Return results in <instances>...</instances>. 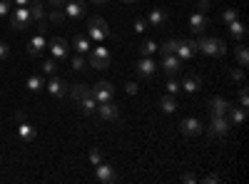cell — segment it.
Returning a JSON list of instances; mask_svg holds the SVG:
<instances>
[{
	"mask_svg": "<svg viewBox=\"0 0 249 184\" xmlns=\"http://www.w3.org/2000/svg\"><path fill=\"white\" fill-rule=\"evenodd\" d=\"M197 50L204 52V55H217V57L227 55V45H224V40H219V37H202V40H197Z\"/></svg>",
	"mask_w": 249,
	"mask_h": 184,
	"instance_id": "1",
	"label": "cell"
},
{
	"mask_svg": "<svg viewBox=\"0 0 249 184\" xmlns=\"http://www.w3.org/2000/svg\"><path fill=\"white\" fill-rule=\"evenodd\" d=\"M90 67L95 70H107L112 65V55L107 48H90V57H88Z\"/></svg>",
	"mask_w": 249,
	"mask_h": 184,
	"instance_id": "2",
	"label": "cell"
},
{
	"mask_svg": "<svg viewBox=\"0 0 249 184\" xmlns=\"http://www.w3.org/2000/svg\"><path fill=\"white\" fill-rule=\"evenodd\" d=\"M88 35H90V40H95V43H102V40L112 37L107 23H105L102 17H90V23H88Z\"/></svg>",
	"mask_w": 249,
	"mask_h": 184,
	"instance_id": "3",
	"label": "cell"
},
{
	"mask_svg": "<svg viewBox=\"0 0 249 184\" xmlns=\"http://www.w3.org/2000/svg\"><path fill=\"white\" fill-rule=\"evenodd\" d=\"M8 15H10V25H13V30H28L30 23H33V15H30V8H28V5L15 8V10L8 13Z\"/></svg>",
	"mask_w": 249,
	"mask_h": 184,
	"instance_id": "4",
	"label": "cell"
},
{
	"mask_svg": "<svg viewBox=\"0 0 249 184\" xmlns=\"http://www.w3.org/2000/svg\"><path fill=\"white\" fill-rule=\"evenodd\" d=\"M90 92H92V97H95L97 105H102V102H112V97H115V87L107 83V80H100V83H95V87H90Z\"/></svg>",
	"mask_w": 249,
	"mask_h": 184,
	"instance_id": "5",
	"label": "cell"
},
{
	"mask_svg": "<svg viewBox=\"0 0 249 184\" xmlns=\"http://www.w3.org/2000/svg\"><path fill=\"white\" fill-rule=\"evenodd\" d=\"M230 130H232V125L227 119V115H212V125L207 127V134L214 139V137H224Z\"/></svg>",
	"mask_w": 249,
	"mask_h": 184,
	"instance_id": "6",
	"label": "cell"
},
{
	"mask_svg": "<svg viewBox=\"0 0 249 184\" xmlns=\"http://www.w3.org/2000/svg\"><path fill=\"white\" fill-rule=\"evenodd\" d=\"M135 70H137V75H140V77L152 80V77L157 75V63H155L152 57H140L137 63H135Z\"/></svg>",
	"mask_w": 249,
	"mask_h": 184,
	"instance_id": "7",
	"label": "cell"
},
{
	"mask_svg": "<svg viewBox=\"0 0 249 184\" xmlns=\"http://www.w3.org/2000/svg\"><path fill=\"white\" fill-rule=\"evenodd\" d=\"M48 48H50V52H53V57L57 60H68V55H70V48H68V40H62V37H53V40H48Z\"/></svg>",
	"mask_w": 249,
	"mask_h": 184,
	"instance_id": "8",
	"label": "cell"
},
{
	"mask_svg": "<svg viewBox=\"0 0 249 184\" xmlns=\"http://www.w3.org/2000/svg\"><path fill=\"white\" fill-rule=\"evenodd\" d=\"M195 52H197V40H179V45H177V57L182 60H192L195 57Z\"/></svg>",
	"mask_w": 249,
	"mask_h": 184,
	"instance_id": "9",
	"label": "cell"
},
{
	"mask_svg": "<svg viewBox=\"0 0 249 184\" xmlns=\"http://www.w3.org/2000/svg\"><path fill=\"white\" fill-rule=\"evenodd\" d=\"M97 117L105 119V122H117L120 119V110L112 105V102H102V105H97Z\"/></svg>",
	"mask_w": 249,
	"mask_h": 184,
	"instance_id": "10",
	"label": "cell"
},
{
	"mask_svg": "<svg viewBox=\"0 0 249 184\" xmlns=\"http://www.w3.org/2000/svg\"><path fill=\"white\" fill-rule=\"evenodd\" d=\"M95 177H97V182H102V184H112V182L117 179L115 167L105 165V162H100V165H95Z\"/></svg>",
	"mask_w": 249,
	"mask_h": 184,
	"instance_id": "11",
	"label": "cell"
},
{
	"mask_svg": "<svg viewBox=\"0 0 249 184\" xmlns=\"http://www.w3.org/2000/svg\"><path fill=\"white\" fill-rule=\"evenodd\" d=\"M179 132H182L184 137H195V134L202 132V122H199L197 117H184L182 125H179Z\"/></svg>",
	"mask_w": 249,
	"mask_h": 184,
	"instance_id": "12",
	"label": "cell"
},
{
	"mask_svg": "<svg viewBox=\"0 0 249 184\" xmlns=\"http://www.w3.org/2000/svg\"><path fill=\"white\" fill-rule=\"evenodd\" d=\"M45 48H48V40H45L43 33H40V35H35L30 43H28V55H30V57H40Z\"/></svg>",
	"mask_w": 249,
	"mask_h": 184,
	"instance_id": "13",
	"label": "cell"
},
{
	"mask_svg": "<svg viewBox=\"0 0 249 184\" xmlns=\"http://www.w3.org/2000/svg\"><path fill=\"white\" fill-rule=\"evenodd\" d=\"M162 70L167 72L170 77H175V75L182 70V60H179L177 55H164V57H162Z\"/></svg>",
	"mask_w": 249,
	"mask_h": 184,
	"instance_id": "14",
	"label": "cell"
},
{
	"mask_svg": "<svg viewBox=\"0 0 249 184\" xmlns=\"http://www.w3.org/2000/svg\"><path fill=\"white\" fill-rule=\"evenodd\" d=\"M207 28H210V17H207L204 13H192L190 15V30L192 33H204Z\"/></svg>",
	"mask_w": 249,
	"mask_h": 184,
	"instance_id": "15",
	"label": "cell"
},
{
	"mask_svg": "<svg viewBox=\"0 0 249 184\" xmlns=\"http://www.w3.org/2000/svg\"><path fill=\"white\" fill-rule=\"evenodd\" d=\"M45 87L53 97H65L68 95V85H65V80H60V77H50Z\"/></svg>",
	"mask_w": 249,
	"mask_h": 184,
	"instance_id": "16",
	"label": "cell"
},
{
	"mask_svg": "<svg viewBox=\"0 0 249 184\" xmlns=\"http://www.w3.org/2000/svg\"><path fill=\"white\" fill-rule=\"evenodd\" d=\"M62 10H65V15H68V17H82L88 8H85V3H82V0H70V3L65 0Z\"/></svg>",
	"mask_w": 249,
	"mask_h": 184,
	"instance_id": "17",
	"label": "cell"
},
{
	"mask_svg": "<svg viewBox=\"0 0 249 184\" xmlns=\"http://www.w3.org/2000/svg\"><path fill=\"white\" fill-rule=\"evenodd\" d=\"M147 25H152V28H164V25H167V13H164L162 8H152L150 15H147Z\"/></svg>",
	"mask_w": 249,
	"mask_h": 184,
	"instance_id": "18",
	"label": "cell"
},
{
	"mask_svg": "<svg viewBox=\"0 0 249 184\" xmlns=\"http://www.w3.org/2000/svg\"><path fill=\"white\" fill-rule=\"evenodd\" d=\"M227 119H230V125H232V127H239V125H244V119H247V110L232 105L230 112H227Z\"/></svg>",
	"mask_w": 249,
	"mask_h": 184,
	"instance_id": "19",
	"label": "cell"
},
{
	"mask_svg": "<svg viewBox=\"0 0 249 184\" xmlns=\"http://www.w3.org/2000/svg\"><path fill=\"white\" fill-rule=\"evenodd\" d=\"M210 107H212V115H227L232 107V102L230 100H224V97H212L210 100Z\"/></svg>",
	"mask_w": 249,
	"mask_h": 184,
	"instance_id": "20",
	"label": "cell"
},
{
	"mask_svg": "<svg viewBox=\"0 0 249 184\" xmlns=\"http://www.w3.org/2000/svg\"><path fill=\"white\" fill-rule=\"evenodd\" d=\"M68 95H70L75 102H80L85 95H90V87H88L85 83H75V85H70V87H68Z\"/></svg>",
	"mask_w": 249,
	"mask_h": 184,
	"instance_id": "21",
	"label": "cell"
},
{
	"mask_svg": "<svg viewBox=\"0 0 249 184\" xmlns=\"http://www.w3.org/2000/svg\"><path fill=\"white\" fill-rule=\"evenodd\" d=\"M160 107H162V112H164V115H172V112H177V107H179V105H177V97L167 92V95H164V97L160 100Z\"/></svg>",
	"mask_w": 249,
	"mask_h": 184,
	"instance_id": "22",
	"label": "cell"
},
{
	"mask_svg": "<svg viewBox=\"0 0 249 184\" xmlns=\"http://www.w3.org/2000/svg\"><path fill=\"white\" fill-rule=\"evenodd\" d=\"M182 90L184 92H190V95H195V92H199L202 90V77H197V75H190L182 83Z\"/></svg>",
	"mask_w": 249,
	"mask_h": 184,
	"instance_id": "23",
	"label": "cell"
},
{
	"mask_svg": "<svg viewBox=\"0 0 249 184\" xmlns=\"http://www.w3.org/2000/svg\"><path fill=\"white\" fill-rule=\"evenodd\" d=\"M28 8H30V15H33V20H37V23H43V20H45V5L40 3V0H30V3H28Z\"/></svg>",
	"mask_w": 249,
	"mask_h": 184,
	"instance_id": "24",
	"label": "cell"
},
{
	"mask_svg": "<svg viewBox=\"0 0 249 184\" xmlns=\"http://www.w3.org/2000/svg\"><path fill=\"white\" fill-rule=\"evenodd\" d=\"M227 28H230V33H232V37H234V40H244V37H247V25L242 23L239 17L234 20V23H230Z\"/></svg>",
	"mask_w": 249,
	"mask_h": 184,
	"instance_id": "25",
	"label": "cell"
},
{
	"mask_svg": "<svg viewBox=\"0 0 249 184\" xmlns=\"http://www.w3.org/2000/svg\"><path fill=\"white\" fill-rule=\"evenodd\" d=\"M18 134H20V139H23V142H33L37 132H35V127H33V125H28V122H20Z\"/></svg>",
	"mask_w": 249,
	"mask_h": 184,
	"instance_id": "26",
	"label": "cell"
},
{
	"mask_svg": "<svg viewBox=\"0 0 249 184\" xmlns=\"http://www.w3.org/2000/svg\"><path fill=\"white\" fill-rule=\"evenodd\" d=\"M77 105H80V110H82V112H85V115H92V112L97 110V102H95V97H92V92H90V95H85V97H82V100L77 102Z\"/></svg>",
	"mask_w": 249,
	"mask_h": 184,
	"instance_id": "27",
	"label": "cell"
},
{
	"mask_svg": "<svg viewBox=\"0 0 249 184\" xmlns=\"http://www.w3.org/2000/svg\"><path fill=\"white\" fill-rule=\"evenodd\" d=\"M72 45H75V50H77L80 55H85V52H90V40H88L85 35H75V40H72Z\"/></svg>",
	"mask_w": 249,
	"mask_h": 184,
	"instance_id": "28",
	"label": "cell"
},
{
	"mask_svg": "<svg viewBox=\"0 0 249 184\" xmlns=\"http://www.w3.org/2000/svg\"><path fill=\"white\" fill-rule=\"evenodd\" d=\"M157 48H160V45L155 43V40H144V43L140 45V55H142V57H152V55L157 52Z\"/></svg>",
	"mask_w": 249,
	"mask_h": 184,
	"instance_id": "29",
	"label": "cell"
},
{
	"mask_svg": "<svg viewBox=\"0 0 249 184\" xmlns=\"http://www.w3.org/2000/svg\"><path fill=\"white\" fill-rule=\"evenodd\" d=\"M25 85H28V90H30V92H37V90H43V87H45V80L40 77V75H30Z\"/></svg>",
	"mask_w": 249,
	"mask_h": 184,
	"instance_id": "30",
	"label": "cell"
},
{
	"mask_svg": "<svg viewBox=\"0 0 249 184\" xmlns=\"http://www.w3.org/2000/svg\"><path fill=\"white\" fill-rule=\"evenodd\" d=\"M177 45H179V37H175V40H167L162 48H157V50H162V55H175L177 52Z\"/></svg>",
	"mask_w": 249,
	"mask_h": 184,
	"instance_id": "31",
	"label": "cell"
},
{
	"mask_svg": "<svg viewBox=\"0 0 249 184\" xmlns=\"http://www.w3.org/2000/svg\"><path fill=\"white\" fill-rule=\"evenodd\" d=\"M237 63H239V67H247L249 65V50H247V45H239L237 48Z\"/></svg>",
	"mask_w": 249,
	"mask_h": 184,
	"instance_id": "32",
	"label": "cell"
},
{
	"mask_svg": "<svg viewBox=\"0 0 249 184\" xmlns=\"http://www.w3.org/2000/svg\"><path fill=\"white\" fill-rule=\"evenodd\" d=\"M237 17H239V10H237V8H227V10L222 13V23L230 25V23H234Z\"/></svg>",
	"mask_w": 249,
	"mask_h": 184,
	"instance_id": "33",
	"label": "cell"
},
{
	"mask_svg": "<svg viewBox=\"0 0 249 184\" xmlns=\"http://www.w3.org/2000/svg\"><path fill=\"white\" fill-rule=\"evenodd\" d=\"M65 17L68 15H65V10H62V8H53L50 10V23H57L60 25V23H65Z\"/></svg>",
	"mask_w": 249,
	"mask_h": 184,
	"instance_id": "34",
	"label": "cell"
},
{
	"mask_svg": "<svg viewBox=\"0 0 249 184\" xmlns=\"http://www.w3.org/2000/svg\"><path fill=\"white\" fill-rule=\"evenodd\" d=\"M88 157H90V162H92V165H100V162H105V157H102V150H97V147H92Z\"/></svg>",
	"mask_w": 249,
	"mask_h": 184,
	"instance_id": "35",
	"label": "cell"
},
{
	"mask_svg": "<svg viewBox=\"0 0 249 184\" xmlns=\"http://www.w3.org/2000/svg\"><path fill=\"white\" fill-rule=\"evenodd\" d=\"M55 70H57V60H55V57H50V60H45V63H43V72L53 75Z\"/></svg>",
	"mask_w": 249,
	"mask_h": 184,
	"instance_id": "36",
	"label": "cell"
},
{
	"mask_svg": "<svg viewBox=\"0 0 249 184\" xmlns=\"http://www.w3.org/2000/svg\"><path fill=\"white\" fill-rule=\"evenodd\" d=\"M70 65H72V70H85V57L77 52V55L72 57V63H70Z\"/></svg>",
	"mask_w": 249,
	"mask_h": 184,
	"instance_id": "37",
	"label": "cell"
},
{
	"mask_svg": "<svg viewBox=\"0 0 249 184\" xmlns=\"http://www.w3.org/2000/svg\"><path fill=\"white\" fill-rule=\"evenodd\" d=\"M179 90H182V85L177 83L175 77H170V80H167V92H170V95H177Z\"/></svg>",
	"mask_w": 249,
	"mask_h": 184,
	"instance_id": "38",
	"label": "cell"
},
{
	"mask_svg": "<svg viewBox=\"0 0 249 184\" xmlns=\"http://www.w3.org/2000/svg\"><path fill=\"white\" fill-rule=\"evenodd\" d=\"M144 30H147V20L137 17V20H135V33H144Z\"/></svg>",
	"mask_w": 249,
	"mask_h": 184,
	"instance_id": "39",
	"label": "cell"
},
{
	"mask_svg": "<svg viewBox=\"0 0 249 184\" xmlns=\"http://www.w3.org/2000/svg\"><path fill=\"white\" fill-rule=\"evenodd\" d=\"M230 77L234 80V83L244 85V70H232V72H230Z\"/></svg>",
	"mask_w": 249,
	"mask_h": 184,
	"instance_id": "40",
	"label": "cell"
},
{
	"mask_svg": "<svg viewBox=\"0 0 249 184\" xmlns=\"http://www.w3.org/2000/svg\"><path fill=\"white\" fill-rule=\"evenodd\" d=\"M247 105H249V95H247V87H242L239 90V107L247 110Z\"/></svg>",
	"mask_w": 249,
	"mask_h": 184,
	"instance_id": "41",
	"label": "cell"
},
{
	"mask_svg": "<svg viewBox=\"0 0 249 184\" xmlns=\"http://www.w3.org/2000/svg\"><path fill=\"white\" fill-rule=\"evenodd\" d=\"M10 3H13V0H0V17L10 13Z\"/></svg>",
	"mask_w": 249,
	"mask_h": 184,
	"instance_id": "42",
	"label": "cell"
},
{
	"mask_svg": "<svg viewBox=\"0 0 249 184\" xmlns=\"http://www.w3.org/2000/svg\"><path fill=\"white\" fill-rule=\"evenodd\" d=\"M8 55H10V48H8V45L3 43V40H0V60H5Z\"/></svg>",
	"mask_w": 249,
	"mask_h": 184,
	"instance_id": "43",
	"label": "cell"
},
{
	"mask_svg": "<svg viewBox=\"0 0 249 184\" xmlns=\"http://www.w3.org/2000/svg\"><path fill=\"white\" fill-rule=\"evenodd\" d=\"M124 92H127V95H137V83H127V85H124Z\"/></svg>",
	"mask_w": 249,
	"mask_h": 184,
	"instance_id": "44",
	"label": "cell"
},
{
	"mask_svg": "<svg viewBox=\"0 0 249 184\" xmlns=\"http://www.w3.org/2000/svg\"><path fill=\"white\" fill-rule=\"evenodd\" d=\"M182 182H184V184H195V182H197V177H195V174H184V177H182Z\"/></svg>",
	"mask_w": 249,
	"mask_h": 184,
	"instance_id": "45",
	"label": "cell"
},
{
	"mask_svg": "<svg viewBox=\"0 0 249 184\" xmlns=\"http://www.w3.org/2000/svg\"><path fill=\"white\" fill-rule=\"evenodd\" d=\"M210 10V0H199V13H207Z\"/></svg>",
	"mask_w": 249,
	"mask_h": 184,
	"instance_id": "46",
	"label": "cell"
},
{
	"mask_svg": "<svg viewBox=\"0 0 249 184\" xmlns=\"http://www.w3.org/2000/svg\"><path fill=\"white\" fill-rule=\"evenodd\" d=\"M204 182H207V184H217L219 177H217V174H210V177H204Z\"/></svg>",
	"mask_w": 249,
	"mask_h": 184,
	"instance_id": "47",
	"label": "cell"
},
{
	"mask_svg": "<svg viewBox=\"0 0 249 184\" xmlns=\"http://www.w3.org/2000/svg\"><path fill=\"white\" fill-rule=\"evenodd\" d=\"M50 5L53 8H62V5H65V0H50Z\"/></svg>",
	"mask_w": 249,
	"mask_h": 184,
	"instance_id": "48",
	"label": "cell"
},
{
	"mask_svg": "<svg viewBox=\"0 0 249 184\" xmlns=\"http://www.w3.org/2000/svg\"><path fill=\"white\" fill-rule=\"evenodd\" d=\"M13 3H15L18 8H23V5H28V3H30V0H13Z\"/></svg>",
	"mask_w": 249,
	"mask_h": 184,
	"instance_id": "49",
	"label": "cell"
},
{
	"mask_svg": "<svg viewBox=\"0 0 249 184\" xmlns=\"http://www.w3.org/2000/svg\"><path fill=\"white\" fill-rule=\"evenodd\" d=\"M15 119L18 122H25V112H15Z\"/></svg>",
	"mask_w": 249,
	"mask_h": 184,
	"instance_id": "50",
	"label": "cell"
},
{
	"mask_svg": "<svg viewBox=\"0 0 249 184\" xmlns=\"http://www.w3.org/2000/svg\"><path fill=\"white\" fill-rule=\"evenodd\" d=\"M92 3H95V5H105V3H107V0H92Z\"/></svg>",
	"mask_w": 249,
	"mask_h": 184,
	"instance_id": "51",
	"label": "cell"
},
{
	"mask_svg": "<svg viewBox=\"0 0 249 184\" xmlns=\"http://www.w3.org/2000/svg\"><path fill=\"white\" fill-rule=\"evenodd\" d=\"M122 3H137V0H122Z\"/></svg>",
	"mask_w": 249,
	"mask_h": 184,
	"instance_id": "52",
	"label": "cell"
}]
</instances>
